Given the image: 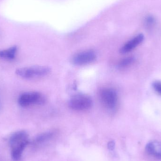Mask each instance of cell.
<instances>
[{
    "label": "cell",
    "instance_id": "7c38bea8",
    "mask_svg": "<svg viewBox=\"0 0 161 161\" xmlns=\"http://www.w3.org/2000/svg\"><path fill=\"white\" fill-rule=\"evenodd\" d=\"M155 23V19L153 16H149L147 17L145 20L146 25L147 27H151Z\"/></svg>",
    "mask_w": 161,
    "mask_h": 161
},
{
    "label": "cell",
    "instance_id": "30bf717a",
    "mask_svg": "<svg viewBox=\"0 0 161 161\" xmlns=\"http://www.w3.org/2000/svg\"><path fill=\"white\" fill-rule=\"evenodd\" d=\"M53 136V133L51 132L42 133L36 137L34 141V144L35 145L40 144L52 138Z\"/></svg>",
    "mask_w": 161,
    "mask_h": 161
},
{
    "label": "cell",
    "instance_id": "8fae6325",
    "mask_svg": "<svg viewBox=\"0 0 161 161\" xmlns=\"http://www.w3.org/2000/svg\"><path fill=\"white\" fill-rule=\"evenodd\" d=\"M134 58L133 57H128L123 59L119 62L118 67L120 68H125L131 65L134 62Z\"/></svg>",
    "mask_w": 161,
    "mask_h": 161
},
{
    "label": "cell",
    "instance_id": "7a4b0ae2",
    "mask_svg": "<svg viewBox=\"0 0 161 161\" xmlns=\"http://www.w3.org/2000/svg\"><path fill=\"white\" fill-rule=\"evenodd\" d=\"M51 69L45 66H32L19 68L16 71V74L25 79H32L42 77L49 74Z\"/></svg>",
    "mask_w": 161,
    "mask_h": 161
},
{
    "label": "cell",
    "instance_id": "277c9868",
    "mask_svg": "<svg viewBox=\"0 0 161 161\" xmlns=\"http://www.w3.org/2000/svg\"><path fill=\"white\" fill-rule=\"evenodd\" d=\"M45 101L42 94L37 92H30L22 94L18 99L19 105L26 108L34 105H41Z\"/></svg>",
    "mask_w": 161,
    "mask_h": 161
},
{
    "label": "cell",
    "instance_id": "5bb4252c",
    "mask_svg": "<svg viewBox=\"0 0 161 161\" xmlns=\"http://www.w3.org/2000/svg\"><path fill=\"white\" fill-rule=\"evenodd\" d=\"M108 146V148L109 150H113L114 149V146H115V143H114V142L111 141V142H109Z\"/></svg>",
    "mask_w": 161,
    "mask_h": 161
},
{
    "label": "cell",
    "instance_id": "9a60e30c",
    "mask_svg": "<svg viewBox=\"0 0 161 161\" xmlns=\"http://www.w3.org/2000/svg\"><path fill=\"white\" fill-rule=\"evenodd\" d=\"M1 108V103H0V108Z\"/></svg>",
    "mask_w": 161,
    "mask_h": 161
},
{
    "label": "cell",
    "instance_id": "ba28073f",
    "mask_svg": "<svg viewBox=\"0 0 161 161\" xmlns=\"http://www.w3.org/2000/svg\"><path fill=\"white\" fill-rule=\"evenodd\" d=\"M147 152L150 156L156 158H161V142L152 141L146 147Z\"/></svg>",
    "mask_w": 161,
    "mask_h": 161
},
{
    "label": "cell",
    "instance_id": "5b68a950",
    "mask_svg": "<svg viewBox=\"0 0 161 161\" xmlns=\"http://www.w3.org/2000/svg\"><path fill=\"white\" fill-rule=\"evenodd\" d=\"M101 102L107 108L113 110L118 102V96L116 92L110 88H105L101 90L99 94Z\"/></svg>",
    "mask_w": 161,
    "mask_h": 161
},
{
    "label": "cell",
    "instance_id": "52a82bcc",
    "mask_svg": "<svg viewBox=\"0 0 161 161\" xmlns=\"http://www.w3.org/2000/svg\"><path fill=\"white\" fill-rule=\"evenodd\" d=\"M144 36L142 34H140L130 40L125 44L120 49V53L122 54L129 53L140 45L143 41Z\"/></svg>",
    "mask_w": 161,
    "mask_h": 161
},
{
    "label": "cell",
    "instance_id": "4fadbf2b",
    "mask_svg": "<svg viewBox=\"0 0 161 161\" xmlns=\"http://www.w3.org/2000/svg\"><path fill=\"white\" fill-rule=\"evenodd\" d=\"M154 88L155 90L161 94V82H156L154 83Z\"/></svg>",
    "mask_w": 161,
    "mask_h": 161
},
{
    "label": "cell",
    "instance_id": "3957f363",
    "mask_svg": "<svg viewBox=\"0 0 161 161\" xmlns=\"http://www.w3.org/2000/svg\"><path fill=\"white\" fill-rule=\"evenodd\" d=\"M69 104L70 108L74 110H86L92 108V100L87 95L79 94L73 96L70 99Z\"/></svg>",
    "mask_w": 161,
    "mask_h": 161
},
{
    "label": "cell",
    "instance_id": "8992f818",
    "mask_svg": "<svg viewBox=\"0 0 161 161\" xmlns=\"http://www.w3.org/2000/svg\"><path fill=\"white\" fill-rule=\"evenodd\" d=\"M97 54L92 50H87L80 52L73 57V63L75 65H86L93 62L96 59Z\"/></svg>",
    "mask_w": 161,
    "mask_h": 161
},
{
    "label": "cell",
    "instance_id": "6da1fadb",
    "mask_svg": "<svg viewBox=\"0 0 161 161\" xmlns=\"http://www.w3.org/2000/svg\"><path fill=\"white\" fill-rule=\"evenodd\" d=\"M29 143V136L24 130L17 131L11 135L9 144L13 160L19 161L21 159L24 150Z\"/></svg>",
    "mask_w": 161,
    "mask_h": 161
},
{
    "label": "cell",
    "instance_id": "9c48e42d",
    "mask_svg": "<svg viewBox=\"0 0 161 161\" xmlns=\"http://www.w3.org/2000/svg\"><path fill=\"white\" fill-rule=\"evenodd\" d=\"M17 52V46L0 51V58L4 59L12 60L15 58Z\"/></svg>",
    "mask_w": 161,
    "mask_h": 161
}]
</instances>
